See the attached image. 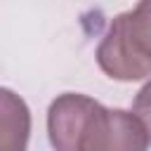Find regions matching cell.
I'll list each match as a JSON object with an SVG mask.
<instances>
[{"mask_svg":"<svg viewBox=\"0 0 151 151\" xmlns=\"http://www.w3.org/2000/svg\"><path fill=\"white\" fill-rule=\"evenodd\" d=\"M151 139L132 111L97 104L87 118L78 151H149Z\"/></svg>","mask_w":151,"mask_h":151,"instance_id":"6da1fadb","label":"cell"},{"mask_svg":"<svg viewBox=\"0 0 151 151\" xmlns=\"http://www.w3.org/2000/svg\"><path fill=\"white\" fill-rule=\"evenodd\" d=\"M99 101L87 94L64 92L47 109V134L54 151H78L83 127Z\"/></svg>","mask_w":151,"mask_h":151,"instance_id":"7a4b0ae2","label":"cell"},{"mask_svg":"<svg viewBox=\"0 0 151 151\" xmlns=\"http://www.w3.org/2000/svg\"><path fill=\"white\" fill-rule=\"evenodd\" d=\"M97 64L99 68L120 83H132V80H142L151 76V64L144 61L130 45L125 28H123V19L120 14L113 17V21L109 24L99 47H97Z\"/></svg>","mask_w":151,"mask_h":151,"instance_id":"3957f363","label":"cell"},{"mask_svg":"<svg viewBox=\"0 0 151 151\" xmlns=\"http://www.w3.org/2000/svg\"><path fill=\"white\" fill-rule=\"evenodd\" d=\"M31 137V111L26 101L0 87V151H26Z\"/></svg>","mask_w":151,"mask_h":151,"instance_id":"277c9868","label":"cell"},{"mask_svg":"<svg viewBox=\"0 0 151 151\" xmlns=\"http://www.w3.org/2000/svg\"><path fill=\"white\" fill-rule=\"evenodd\" d=\"M120 19L132 50L151 64V0H139L137 7L123 12Z\"/></svg>","mask_w":151,"mask_h":151,"instance_id":"5b68a950","label":"cell"},{"mask_svg":"<svg viewBox=\"0 0 151 151\" xmlns=\"http://www.w3.org/2000/svg\"><path fill=\"white\" fill-rule=\"evenodd\" d=\"M132 113L139 118V123L144 125V130L151 139V80H146L142 85V90L137 92V97L132 101Z\"/></svg>","mask_w":151,"mask_h":151,"instance_id":"8992f818","label":"cell"}]
</instances>
